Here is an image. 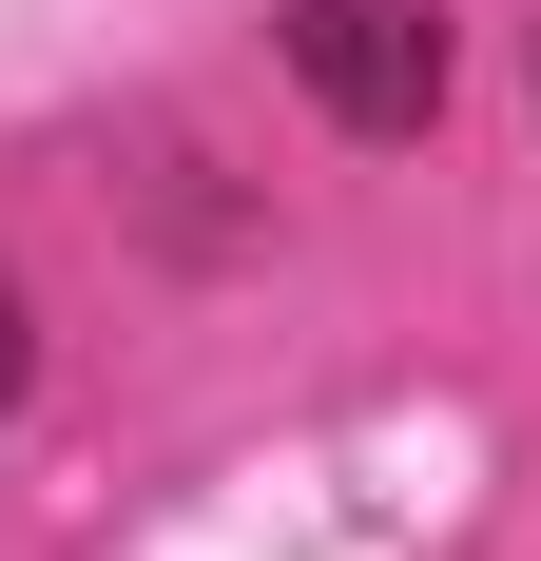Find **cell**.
Wrapping results in <instances>:
<instances>
[{
	"label": "cell",
	"instance_id": "cell-1",
	"mask_svg": "<svg viewBox=\"0 0 541 561\" xmlns=\"http://www.w3.org/2000/svg\"><path fill=\"white\" fill-rule=\"evenodd\" d=\"M290 78H310L348 136H426L445 116V20L426 0H290Z\"/></svg>",
	"mask_w": 541,
	"mask_h": 561
},
{
	"label": "cell",
	"instance_id": "cell-2",
	"mask_svg": "<svg viewBox=\"0 0 541 561\" xmlns=\"http://www.w3.org/2000/svg\"><path fill=\"white\" fill-rule=\"evenodd\" d=\"M20 368H39V348H20V272H0V407H20Z\"/></svg>",
	"mask_w": 541,
	"mask_h": 561
}]
</instances>
